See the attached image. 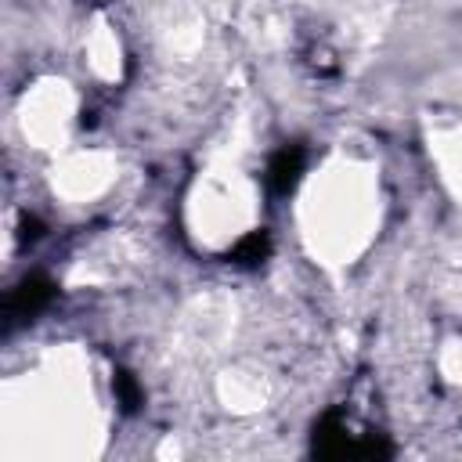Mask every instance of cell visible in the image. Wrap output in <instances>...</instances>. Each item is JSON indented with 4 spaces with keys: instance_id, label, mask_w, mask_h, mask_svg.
Instances as JSON below:
<instances>
[{
    "instance_id": "obj_4",
    "label": "cell",
    "mask_w": 462,
    "mask_h": 462,
    "mask_svg": "<svg viewBox=\"0 0 462 462\" xmlns=\"http://www.w3.org/2000/svg\"><path fill=\"white\" fill-rule=\"evenodd\" d=\"M112 390H116V397H119V404L126 408V411H134L137 404H141V386H137V379L130 375V372H116V379H112Z\"/></svg>"
},
{
    "instance_id": "obj_2",
    "label": "cell",
    "mask_w": 462,
    "mask_h": 462,
    "mask_svg": "<svg viewBox=\"0 0 462 462\" xmlns=\"http://www.w3.org/2000/svg\"><path fill=\"white\" fill-rule=\"evenodd\" d=\"M51 296H54V285H51L43 274H32V278H25V282L11 292L7 314H11V318H32V314H40V310L51 303Z\"/></svg>"
},
{
    "instance_id": "obj_1",
    "label": "cell",
    "mask_w": 462,
    "mask_h": 462,
    "mask_svg": "<svg viewBox=\"0 0 462 462\" xmlns=\"http://www.w3.org/2000/svg\"><path fill=\"white\" fill-rule=\"evenodd\" d=\"M300 173H303V148H300V144H285V148L274 152L271 162H267V188H271L274 195H289V191L296 188Z\"/></svg>"
},
{
    "instance_id": "obj_3",
    "label": "cell",
    "mask_w": 462,
    "mask_h": 462,
    "mask_svg": "<svg viewBox=\"0 0 462 462\" xmlns=\"http://www.w3.org/2000/svg\"><path fill=\"white\" fill-rule=\"evenodd\" d=\"M267 253H271V238H267L263 231H249V235L231 249V260L242 263V267H256V263L267 260Z\"/></svg>"
}]
</instances>
